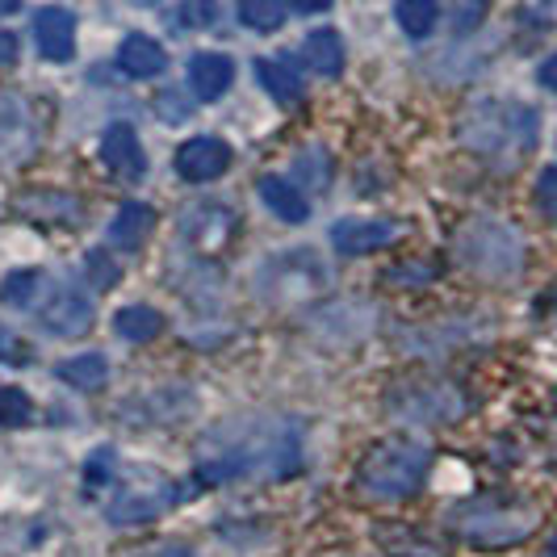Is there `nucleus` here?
Masks as SVG:
<instances>
[{
  "mask_svg": "<svg viewBox=\"0 0 557 557\" xmlns=\"http://www.w3.org/2000/svg\"><path fill=\"white\" fill-rule=\"evenodd\" d=\"M428 466H432V453L419 441H407V436L377 441L357 466V491L377 503L411 499L428 478Z\"/></svg>",
  "mask_w": 557,
  "mask_h": 557,
  "instance_id": "nucleus-1",
  "label": "nucleus"
},
{
  "mask_svg": "<svg viewBox=\"0 0 557 557\" xmlns=\"http://www.w3.org/2000/svg\"><path fill=\"white\" fill-rule=\"evenodd\" d=\"M466 139L474 143L482 156H491V160L520 164L524 151L536 143V113L529 106H516V101L478 106V113L466 126Z\"/></svg>",
  "mask_w": 557,
  "mask_h": 557,
  "instance_id": "nucleus-2",
  "label": "nucleus"
},
{
  "mask_svg": "<svg viewBox=\"0 0 557 557\" xmlns=\"http://www.w3.org/2000/svg\"><path fill=\"white\" fill-rule=\"evenodd\" d=\"M457 529L470 545L482 549H507V545H520L532 529H536V507L529 503H499V499H478L466 503L453 511Z\"/></svg>",
  "mask_w": 557,
  "mask_h": 557,
  "instance_id": "nucleus-3",
  "label": "nucleus"
},
{
  "mask_svg": "<svg viewBox=\"0 0 557 557\" xmlns=\"http://www.w3.org/2000/svg\"><path fill=\"white\" fill-rule=\"evenodd\" d=\"M235 231V214L219 206V201H197L181 214V235L194 244L197 251H214L223 248Z\"/></svg>",
  "mask_w": 557,
  "mask_h": 557,
  "instance_id": "nucleus-4",
  "label": "nucleus"
},
{
  "mask_svg": "<svg viewBox=\"0 0 557 557\" xmlns=\"http://www.w3.org/2000/svg\"><path fill=\"white\" fill-rule=\"evenodd\" d=\"M34 42H38V51L51 59V63H67V59L76 55V17L67 9H59V4L38 9V17H34Z\"/></svg>",
  "mask_w": 557,
  "mask_h": 557,
  "instance_id": "nucleus-5",
  "label": "nucleus"
},
{
  "mask_svg": "<svg viewBox=\"0 0 557 557\" xmlns=\"http://www.w3.org/2000/svg\"><path fill=\"white\" fill-rule=\"evenodd\" d=\"M377 545L391 557H448V541L423 524H377Z\"/></svg>",
  "mask_w": 557,
  "mask_h": 557,
  "instance_id": "nucleus-6",
  "label": "nucleus"
},
{
  "mask_svg": "<svg viewBox=\"0 0 557 557\" xmlns=\"http://www.w3.org/2000/svg\"><path fill=\"white\" fill-rule=\"evenodd\" d=\"M226 168H231V147L223 139H189L176 151V172L194 185L219 181Z\"/></svg>",
  "mask_w": 557,
  "mask_h": 557,
  "instance_id": "nucleus-7",
  "label": "nucleus"
},
{
  "mask_svg": "<svg viewBox=\"0 0 557 557\" xmlns=\"http://www.w3.org/2000/svg\"><path fill=\"white\" fill-rule=\"evenodd\" d=\"M92 302L76 294V289H59L55 298L42 307V323L51 335H63V339H81L88 327H92Z\"/></svg>",
  "mask_w": 557,
  "mask_h": 557,
  "instance_id": "nucleus-8",
  "label": "nucleus"
},
{
  "mask_svg": "<svg viewBox=\"0 0 557 557\" xmlns=\"http://www.w3.org/2000/svg\"><path fill=\"white\" fill-rule=\"evenodd\" d=\"M235 81V63L219 51H201L189 59V88H194L201 101H219L226 88Z\"/></svg>",
  "mask_w": 557,
  "mask_h": 557,
  "instance_id": "nucleus-9",
  "label": "nucleus"
},
{
  "mask_svg": "<svg viewBox=\"0 0 557 557\" xmlns=\"http://www.w3.org/2000/svg\"><path fill=\"white\" fill-rule=\"evenodd\" d=\"M101 160L117 172V176H143V143L139 135L126 126V122H113L110 131H106V139H101Z\"/></svg>",
  "mask_w": 557,
  "mask_h": 557,
  "instance_id": "nucleus-10",
  "label": "nucleus"
},
{
  "mask_svg": "<svg viewBox=\"0 0 557 557\" xmlns=\"http://www.w3.org/2000/svg\"><path fill=\"white\" fill-rule=\"evenodd\" d=\"M394 244V226L391 223H361V219H344L332 231V248L344 256H364V251H377Z\"/></svg>",
  "mask_w": 557,
  "mask_h": 557,
  "instance_id": "nucleus-11",
  "label": "nucleus"
},
{
  "mask_svg": "<svg viewBox=\"0 0 557 557\" xmlns=\"http://www.w3.org/2000/svg\"><path fill=\"white\" fill-rule=\"evenodd\" d=\"M164 47L156 42V38H147V34H131L122 47H117V67L131 76V81H151V76H160L164 72Z\"/></svg>",
  "mask_w": 557,
  "mask_h": 557,
  "instance_id": "nucleus-12",
  "label": "nucleus"
},
{
  "mask_svg": "<svg viewBox=\"0 0 557 557\" xmlns=\"http://www.w3.org/2000/svg\"><path fill=\"white\" fill-rule=\"evenodd\" d=\"M256 189H260V201L277 214L281 223H307L310 219V201L294 181H285V176H260Z\"/></svg>",
  "mask_w": 557,
  "mask_h": 557,
  "instance_id": "nucleus-13",
  "label": "nucleus"
},
{
  "mask_svg": "<svg viewBox=\"0 0 557 557\" xmlns=\"http://www.w3.org/2000/svg\"><path fill=\"white\" fill-rule=\"evenodd\" d=\"M302 59H307L310 72H319V76H339L344 72V42H339V34L335 29H314L307 38V47H302Z\"/></svg>",
  "mask_w": 557,
  "mask_h": 557,
  "instance_id": "nucleus-14",
  "label": "nucleus"
},
{
  "mask_svg": "<svg viewBox=\"0 0 557 557\" xmlns=\"http://www.w3.org/2000/svg\"><path fill=\"white\" fill-rule=\"evenodd\" d=\"M151 226H156V214L139 206V201H126L122 210H117V219L110 226V239L117 248H139L143 239L151 235Z\"/></svg>",
  "mask_w": 557,
  "mask_h": 557,
  "instance_id": "nucleus-15",
  "label": "nucleus"
},
{
  "mask_svg": "<svg viewBox=\"0 0 557 557\" xmlns=\"http://www.w3.org/2000/svg\"><path fill=\"white\" fill-rule=\"evenodd\" d=\"M256 81H260V88H264L273 101H281V106L302 101V84H298V76H294L285 63H277V59H260V63H256Z\"/></svg>",
  "mask_w": 557,
  "mask_h": 557,
  "instance_id": "nucleus-16",
  "label": "nucleus"
},
{
  "mask_svg": "<svg viewBox=\"0 0 557 557\" xmlns=\"http://www.w3.org/2000/svg\"><path fill=\"white\" fill-rule=\"evenodd\" d=\"M55 373H59V382H67V386H76V391H97V386L106 382L110 364H106V357H97V352H84V357L63 361Z\"/></svg>",
  "mask_w": 557,
  "mask_h": 557,
  "instance_id": "nucleus-17",
  "label": "nucleus"
},
{
  "mask_svg": "<svg viewBox=\"0 0 557 557\" xmlns=\"http://www.w3.org/2000/svg\"><path fill=\"white\" fill-rule=\"evenodd\" d=\"M239 17H244V26L273 34L289 17V0H239Z\"/></svg>",
  "mask_w": 557,
  "mask_h": 557,
  "instance_id": "nucleus-18",
  "label": "nucleus"
},
{
  "mask_svg": "<svg viewBox=\"0 0 557 557\" xmlns=\"http://www.w3.org/2000/svg\"><path fill=\"white\" fill-rule=\"evenodd\" d=\"M117 335L122 339H131V344H143V339H156L160 335V327H164V319L156 314L151 307H126L117 310Z\"/></svg>",
  "mask_w": 557,
  "mask_h": 557,
  "instance_id": "nucleus-19",
  "label": "nucleus"
},
{
  "mask_svg": "<svg viewBox=\"0 0 557 557\" xmlns=\"http://www.w3.org/2000/svg\"><path fill=\"white\" fill-rule=\"evenodd\" d=\"M394 17H398V26L407 29L411 38H423V34H432V26H436L441 4L436 0H398L394 4Z\"/></svg>",
  "mask_w": 557,
  "mask_h": 557,
  "instance_id": "nucleus-20",
  "label": "nucleus"
},
{
  "mask_svg": "<svg viewBox=\"0 0 557 557\" xmlns=\"http://www.w3.org/2000/svg\"><path fill=\"white\" fill-rule=\"evenodd\" d=\"M34 416V403L17 386H0V428H26Z\"/></svg>",
  "mask_w": 557,
  "mask_h": 557,
  "instance_id": "nucleus-21",
  "label": "nucleus"
},
{
  "mask_svg": "<svg viewBox=\"0 0 557 557\" xmlns=\"http://www.w3.org/2000/svg\"><path fill=\"white\" fill-rule=\"evenodd\" d=\"M486 9H491V0H453L448 4V22L457 34H470L486 22Z\"/></svg>",
  "mask_w": 557,
  "mask_h": 557,
  "instance_id": "nucleus-22",
  "label": "nucleus"
},
{
  "mask_svg": "<svg viewBox=\"0 0 557 557\" xmlns=\"http://www.w3.org/2000/svg\"><path fill=\"white\" fill-rule=\"evenodd\" d=\"M38 273H13V277H4V285H0V298L9 302V307H29V298H34V289H38Z\"/></svg>",
  "mask_w": 557,
  "mask_h": 557,
  "instance_id": "nucleus-23",
  "label": "nucleus"
},
{
  "mask_svg": "<svg viewBox=\"0 0 557 557\" xmlns=\"http://www.w3.org/2000/svg\"><path fill=\"white\" fill-rule=\"evenodd\" d=\"M214 17H219V0H185L181 4V22L194 29H206L214 26Z\"/></svg>",
  "mask_w": 557,
  "mask_h": 557,
  "instance_id": "nucleus-24",
  "label": "nucleus"
},
{
  "mask_svg": "<svg viewBox=\"0 0 557 557\" xmlns=\"http://www.w3.org/2000/svg\"><path fill=\"white\" fill-rule=\"evenodd\" d=\"M536 206H541L549 219H557V168H545V172H541V181H536Z\"/></svg>",
  "mask_w": 557,
  "mask_h": 557,
  "instance_id": "nucleus-25",
  "label": "nucleus"
},
{
  "mask_svg": "<svg viewBox=\"0 0 557 557\" xmlns=\"http://www.w3.org/2000/svg\"><path fill=\"white\" fill-rule=\"evenodd\" d=\"M298 164H302L298 168V189H302V185L314 189V185H323V181H327V164H323V156H319V151H307Z\"/></svg>",
  "mask_w": 557,
  "mask_h": 557,
  "instance_id": "nucleus-26",
  "label": "nucleus"
},
{
  "mask_svg": "<svg viewBox=\"0 0 557 557\" xmlns=\"http://www.w3.org/2000/svg\"><path fill=\"white\" fill-rule=\"evenodd\" d=\"M88 277L97 281V289H106L117 281V269L110 264V256L106 251H88Z\"/></svg>",
  "mask_w": 557,
  "mask_h": 557,
  "instance_id": "nucleus-27",
  "label": "nucleus"
},
{
  "mask_svg": "<svg viewBox=\"0 0 557 557\" xmlns=\"http://www.w3.org/2000/svg\"><path fill=\"white\" fill-rule=\"evenodd\" d=\"M0 361L9 364H26L29 361V348L22 344V339H13L9 332H0Z\"/></svg>",
  "mask_w": 557,
  "mask_h": 557,
  "instance_id": "nucleus-28",
  "label": "nucleus"
},
{
  "mask_svg": "<svg viewBox=\"0 0 557 557\" xmlns=\"http://www.w3.org/2000/svg\"><path fill=\"white\" fill-rule=\"evenodd\" d=\"M9 63H17V38L9 29H0V67H9Z\"/></svg>",
  "mask_w": 557,
  "mask_h": 557,
  "instance_id": "nucleus-29",
  "label": "nucleus"
},
{
  "mask_svg": "<svg viewBox=\"0 0 557 557\" xmlns=\"http://www.w3.org/2000/svg\"><path fill=\"white\" fill-rule=\"evenodd\" d=\"M106 474H110V448L92 453V461H88V482H92V478H106Z\"/></svg>",
  "mask_w": 557,
  "mask_h": 557,
  "instance_id": "nucleus-30",
  "label": "nucleus"
},
{
  "mask_svg": "<svg viewBox=\"0 0 557 557\" xmlns=\"http://www.w3.org/2000/svg\"><path fill=\"white\" fill-rule=\"evenodd\" d=\"M541 84H545L549 92H557V55H549L541 63Z\"/></svg>",
  "mask_w": 557,
  "mask_h": 557,
  "instance_id": "nucleus-31",
  "label": "nucleus"
},
{
  "mask_svg": "<svg viewBox=\"0 0 557 557\" xmlns=\"http://www.w3.org/2000/svg\"><path fill=\"white\" fill-rule=\"evenodd\" d=\"M298 4V13H323V9H332V0H294Z\"/></svg>",
  "mask_w": 557,
  "mask_h": 557,
  "instance_id": "nucleus-32",
  "label": "nucleus"
},
{
  "mask_svg": "<svg viewBox=\"0 0 557 557\" xmlns=\"http://www.w3.org/2000/svg\"><path fill=\"white\" fill-rule=\"evenodd\" d=\"M17 4H22V0H0V17H9V13H17Z\"/></svg>",
  "mask_w": 557,
  "mask_h": 557,
  "instance_id": "nucleus-33",
  "label": "nucleus"
},
{
  "mask_svg": "<svg viewBox=\"0 0 557 557\" xmlns=\"http://www.w3.org/2000/svg\"><path fill=\"white\" fill-rule=\"evenodd\" d=\"M545 557H557V529H554V536H549V545H545Z\"/></svg>",
  "mask_w": 557,
  "mask_h": 557,
  "instance_id": "nucleus-34",
  "label": "nucleus"
},
{
  "mask_svg": "<svg viewBox=\"0 0 557 557\" xmlns=\"http://www.w3.org/2000/svg\"><path fill=\"white\" fill-rule=\"evenodd\" d=\"M135 4H143V9H147V4H156V0H135Z\"/></svg>",
  "mask_w": 557,
  "mask_h": 557,
  "instance_id": "nucleus-35",
  "label": "nucleus"
}]
</instances>
